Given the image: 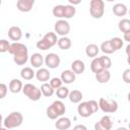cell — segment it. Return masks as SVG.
<instances>
[{
  "instance_id": "6da1fadb",
  "label": "cell",
  "mask_w": 130,
  "mask_h": 130,
  "mask_svg": "<svg viewBox=\"0 0 130 130\" xmlns=\"http://www.w3.org/2000/svg\"><path fill=\"white\" fill-rule=\"evenodd\" d=\"M8 53L13 56V61L16 65H24L28 60V50L24 44L18 42L10 44Z\"/></svg>"
},
{
  "instance_id": "7a4b0ae2",
  "label": "cell",
  "mask_w": 130,
  "mask_h": 130,
  "mask_svg": "<svg viewBox=\"0 0 130 130\" xmlns=\"http://www.w3.org/2000/svg\"><path fill=\"white\" fill-rule=\"evenodd\" d=\"M65 112H66V107L62 101L53 102L52 105H50L46 110L47 117L51 120H56L62 117L65 114Z\"/></svg>"
},
{
  "instance_id": "3957f363",
  "label": "cell",
  "mask_w": 130,
  "mask_h": 130,
  "mask_svg": "<svg viewBox=\"0 0 130 130\" xmlns=\"http://www.w3.org/2000/svg\"><path fill=\"white\" fill-rule=\"evenodd\" d=\"M57 35L53 31H49L47 32L40 41L37 42V48L42 50V51H47L48 49H51L52 47H54L57 44Z\"/></svg>"
},
{
  "instance_id": "277c9868",
  "label": "cell",
  "mask_w": 130,
  "mask_h": 130,
  "mask_svg": "<svg viewBox=\"0 0 130 130\" xmlns=\"http://www.w3.org/2000/svg\"><path fill=\"white\" fill-rule=\"evenodd\" d=\"M23 122V116L20 112H11L7 117H5V119L3 120V125L5 128L9 129H13V128H17L19 127Z\"/></svg>"
},
{
  "instance_id": "5b68a950",
  "label": "cell",
  "mask_w": 130,
  "mask_h": 130,
  "mask_svg": "<svg viewBox=\"0 0 130 130\" xmlns=\"http://www.w3.org/2000/svg\"><path fill=\"white\" fill-rule=\"evenodd\" d=\"M89 13L92 18H102L105 13V2L103 0H91L89 2Z\"/></svg>"
},
{
  "instance_id": "8992f818",
  "label": "cell",
  "mask_w": 130,
  "mask_h": 130,
  "mask_svg": "<svg viewBox=\"0 0 130 130\" xmlns=\"http://www.w3.org/2000/svg\"><path fill=\"white\" fill-rule=\"evenodd\" d=\"M21 91L23 92L24 95H26L32 102L39 101L41 99V96H42V92H41L40 88L37 87L32 83H25L22 86V90Z\"/></svg>"
},
{
  "instance_id": "52a82bcc",
  "label": "cell",
  "mask_w": 130,
  "mask_h": 130,
  "mask_svg": "<svg viewBox=\"0 0 130 130\" xmlns=\"http://www.w3.org/2000/svg\"><path fill=\"white\" fill-rule=\"evenodd\" d=\"M98 104L99 109L104 113H115L118 110V103L115 100H106L105 98H101Z\"/></svg>"
},
{
  "instance_id": "ba28073f",
  "label": "cell",
  "mask_w": 130,
  "mask_h": 130,
  "mask_svg": "<svg viewBox=\"0 0 130 130\" xmlns=\"http://www.w3.org/2000/svg\"><path fill=\"white\" fill-rule=\"evenodd\" d=\"M54 30L56 35H59L61 37H66L70 32V24L65 19H59L55 22Z\"/></svg>"
},
{
  "instance_id": "9c48e42d",
  "label": "cell",
  "mask_w": 130,
  "mask_h": 130,
  "mask_svg": "<svg viewBox=\"0 0 130 130\" xmlns=\"http://www.w3.org/2000/svg\"><path fill=\"white\" fill-rule=\"evenodd\" d=\"M60 62H61V59H60L59 55L56 53H49L44 58V63L46 64V66L48 68H51V69H55V68L59 67Z\"/></svg>"
},
{
  "instance_id": "30bf717a",
  "label": "cell",
  "mask_w": 130,
  "mask_h": 130,
  "mask_svg": "<svg viewBox=\"0 0 130 130\" xmlns=\"http://www.w3.org/2000/svg\"><path fill=\"white\" fill-rule=\"evenodd\" d=\"M113 127V122L110 116L106 115L101 118L99 122L94 124V130H111Z\"/></svg>"
},
{
  "instance_id": "8fae6325",
  "label": "cell",
  "mask_w": 130,
  "mask_h": 130,
  "mask_svg": "<svg viewBox=\"0 0 130 130\" xmlns=\"http://www.w3.org/2000/svg\"><path fill=\"white\" fill-rule=\"evenodd\" d=\"M35 0H17L16 7L21 12H29L32 9Z\"/></svg>"
},
{
  "instance_id": "7c38bea8",
  "label": "cell",
  "mask_w": 130,
  "mask_h": 130,
  "mask_svg": "<svg viewBox=\"0 0 130 130\" xmlns=\"http://www.w3.org/2000/svg\"><path fill=\"white\" fill-rule=\"evenodd\" d=\"M77 112L79 114L80 117H83V118H87V117H90L93 113L90 109V107L88 106L87 102H81L79 103L78 107H77Z\"/></svg>"
},
{
  "instance_id": "4fadbf2b",
  "label": "cell",
  "mask_w": 130,
  "mask_h": 130,
  "mask_svg": "<svg viewBox=\"0 0 130 130\" xmlns=\"http://www.w3.org/2000/svg\"><path fill=\"white\" fill-rule=\"evenodd\" d=\"M8 37L11 41H14V42H17L21 39L22 37V30L19 26H16V25H13V26H10L9 29H8Z\"/></svg>"
},
{
  "instance_id": "5bb4252c",
  "label": "cell",
  "mask_w": 130,
  "mask_h": 130,
  "mask_svg": "<svg viewBox=\"0 0 130 130\" xmlns=\"http://www.w3.org/2000/svg\"><path fill=\"white\" fill-rule=\"evenodd\" d=\"M55 127L58 130H67L71 127V121L68 117H60L55 123Z\"/></svg>"
},
{
  "instance_id": "9a60e30c",
  "label": "cell",
  "mask_w": 130,
  "mask_h": 130,
  "mask_svg": "<svg viewBox=\"0 0 130 130\" xmlns=\"http://www.w3.org/2000/svg\"><path fill=\"white\" fill-rule=\"evenodd\" d=\"M85 70V64L82 60H74L71 63V71L76 75V74H81Z\"/></svg>"
},
{
  "instance_id": "2e32d148",
  "label": "cell",
  "mask_w": 130,
  "mask_h": 130,
  "mask_svg": "<svg viewBox=\"0 0 130 130\" xmlns=\"http://www.w3.org/2000/svg\"><path fill=\"white\" fill-rule=\"evenodd\" d=\"M36 78L39 80V81H42V82H46L48 80H50L51 78V73L50 71L47 69V68H39L38 71L36 72L35 74Z\"/></svg>"
},
{
  "instance_id": "e0dca14e",
  "label": "cell",
  "mask_w": 130,
  "mask_h": 130,
  "mask_svg": "<svg viewBox=\"0 0 130 130\" xmlns=\"http://www.w3.org/2000/svg\"><path fill=\"white\" fill-rule=\"evenodd\" d=\"M22 82L20 79L18 78H13L9 81V84H8V88L9 90L12 92V93H18L19 91L22 90Z\"/></svg>"
},
{
  "instance_id": "ac0fdd59",
  "label": "cell",
  "mask_w": 130,
  "mask_h": 130,
  "mask_svg": "<svg viewBox=\"0 0 130 130\" xmlns=\"http://www.w3.org/2000/svg\"><path fill=\"white\" fill-rule=\"evenodd\" d=\"M29 61H30V64L32 67L38 68V69L42 68V65L44 64V56L40 53H35L30 56Z\"/></svg>"
},
{
  "instance_id": "d6986e66",
  "label": "cell",
  "mask_w": 130,
  "mask_h": 130,
  "mask_svg": "<svg viewBox=\"0 0 130 130\" xmlns=\"http://www.w3.org/2000/svg\"><path fill=\"white\" fill-rule=\"evenodd\" d=\"M112 11L116 16H125L128 12V8L123 3H116L112 7Z\"/></svg>"
},
{
  "instance_id": "ffe728a7",
  "label": "cell",
  "mask_w": 130,
  "mask_h": 130,
  "mask_svg": "<svg viewBox=\"0 0 130 130\" xmlns=\"http://www.w3.org/2000/svg\"><path fill=\"white\" fill-rule=\"evenodd\" d=\"M76 78V75L71 71V70H64L61 73L60 79L62 80V82L66 83V84H70L72 83Z\"/></svg>"
},
{
  "instance_id": "44dd1931",
  "label": "cell",
  "mask_w": 130,
  "mask_h": 130,
  "mask_svg": "<svg viewBox=\"0 0 130 130\" xmlns=\"http://www.w3.org/2000/svg\"><path fill=\"white\" fill-rule=\"evenodd\" d=\"M95 79L99 83H108L111 79V73L109 70H102L98 73H95Z\"/></svg>"
},
{
  "instance_id": "7402d4cb",
  "label": "cell",
  "mask_w": 130,
  "mask_h": 130,
  "mask_svg": "<svg viewBox=\"0 0 130 130\" xmlns=\"http://www.w3.org/2000/svg\"><path fill=\"white\" fill-rule=\"evenodd\" d=\"M82 98H83V94H82V92H81L80 90H78V89H73V90L69 91L68 99H69V101H70L71 103H73V104H79V103L81 102Z\"/></svg>"
},
{
  "instance_id": "603a6c76",
  "label": "cell",
  "mask_w": 130,
  "mask_h": 130,
  "mask_svg": "<svg viewBox=\"0 0 130 130\" xmlns=\"http://www.w3.org/2000/svg\"><path fill=\"white\" fill-rule=\"evenodd\" d=\"M99 52H100V47L98 45H95V44H89L85 48V54H86V56L89 57V58H92V59L98 56Z\"/></svg>"
},
{
  "instance_id": "cb8c5ba5",
  "label": "cell",
  "mask_w": 130,
  "mask_h": 130,
  "mask_svg": "<svg viewBox=\"0 0 130 130\" xmlns=\"http://www.w3.org/2000/svg\"><path fill=\"white\" fill-rule=\"evenodd\" d=\"M57 45H58L59 49H61V50H68V49H70L72 42L68 37H61L60 39H58Z\"/></svg>"
},
{
  "instance_id": "d4e9b609",
  "label": "cell",
  "mask_w": 130,
  "mask_h": 130,
  "mask_svg": "<svg viewBox=\"0 0 130 130\" xmlns=\"http://www.w3.org/2000/svg\"><path fill=\"white\" fill-rule=\"evenodd\" d=\"M35 74H36V72L32 70L31 67H23L20 70V76L24 80H30V79H32L35 77Z\"/></svg>"
},
{
  "instance_id": "484cf974",
  "label": "cell",
  "mask_w": 130,
  "mask_h": 130,
  "mask_svg": "<svg viewBox=\"0 0 130 130\" xmlns=\"http://www.w3.org/2000/svg\"><path fill=\"white\" fill-rule=\"evenodd\" d=\"M40 90H41V92H42V95H44V96H46V98L52 96V95L54 94V92H55V89H54L48 82L43 83V84L41 85Z\"/></svg>"
},
{
  "instance_id": "4316f807",
  "label": "cell",
  "mask_w": 130,
  "mask_h": 130,
  "mask_svg": "<svg viewBox=\"0 0 130 130\" xmlns=\"http://www.w3.org/2000/svg\"><path fill=\"white\" fill-rule=\"evenodd\" d=\"M90 70L95 74L102 70H105L101 64V61H100V58L99 57H95L92 59V61L90 62Z\"/></svg>"
},
{
  "instance_id": "83f0119b",
  "label": "cell",
  "mask_w": 130,
  "mask_h": 130,
  "mask_svg": "<svg viewBox=\"0 0 130 130\" xmlns=\"http://www.w3.org/2000/svg\"><path fill=\"white\" fill-rule=\"evenodd\" d=\"M76 13V8L75 6H72L70 4L64 5V18L65 19H69L72 18Z\"/></svg>"
},
{
  "instance_id": "f1b7e54d",
  "label": "cell",
  "mask_w": 130,
  "mask_h": 130,
  "mask_svg": "<svg viewBox=\"0 0 130 130\" xmlns=\"http://www.w3.org/2000/svg\"><path fill=\"white\" fill-rule=\"evenodd\" d=\"M118 27H119V30L122 31L123 34L127 32V31H130V20L128 18L121 19L118 23Z\"/></svg>"
},
{
  "instance_id": "f546056e",
  "label": "cell",
  "mask_w": 130,
  "mask_h": 130,
  "mask_svg": "<svg viewBox=\"0 0 130 130\" xmlns=\"http://www.w3.org/2000/svg\"><path fill=\"white\" fill-rule=\"evenodd\" d=\"M110 42H111V45H112V48H113L114 52L119 51L120 49H122V47H123V45H124L123 40H122L121 38H119V37H115V38L111 39Z\"/></svg>"
},
{
  "instance_id": "4dcf8cb0",
  "label": "cell",
  "mask_w": 130,
  "mask_h": 130,
  "mask_svg": "<svg viewBox=\"0 0 130 130\" xmlns=\"http://www.w3.org/2000/svg\"><path fill=\"white\" fill-rule=\"evenodd\" d=\"M52 13L55 17L57 18H60V19H63L64 18V5H56L54 6L53 10H52Z\"/></svg>"
},
{
  "instance_id": "1f68e13d",
  "label": "cell",
  "mask_w": 130,
  "mask_h": 130,
  "mask_svg": "<svg viewBox=\"0 0 130 130\" xmlns=\"http://www.w3.org/2000/svg\"><path fill=\"white\" fill-rule=\"evenodd\" d=\"M100 49H101V51H102L103 53H105V54H113V53H114V50H113V48H112V45H111L110 40L103 42L102 45H101V47H100Z\"/></svg>"
},
{
  "instance_id": "d6a6232c",
  "label": "cell",
  "mask_w": 130,
  "mask_h": 130,
  "mask_svg": "<svg viewBox=\"0 0 130 130\" xmlns=\"http://www.w3.org/2000/svg\"><path fill=\"white\" fill-rule=\"evenodd\" d=\"M68 94H69V89L66 86H61L56 89V95L60 100H64L66 98H68Z\"/></svg>"
},
{
  "instance_id": "836d02e7",
  "label": "cell",
  "mask_w": 130,
  "mask_h": 130,
  "mask_svg": "<svg viewBox=\"0 0 130 130\" xmlns=\"http://www.w3.org/2000/svg\"><path fill=\"white\" fill-rule=\"evenodd\" d=\"M99 58H100V61H101V64L103 66V68L106 69V70H109L111 68V66H112V61H111L110 57H108V56H101Z\"/></svg>"
},
{
  "instance_id": "e575fe53",
  "label": "cell",
  "mask_w": 130,
  "mask_h": 130,
  "mask_svg": "<svg viewBox=\"0 0 130 130\" xmlns=\"http://www.w3.org/2000/svg\"><path fill=\"white\" fill-rule=\"evenodd\" d=\"M62 80L60 79V77H53V78H51L50 79V82H49V84L54 88V89H57V88H59V87H61L62 86Z\"/></svg>"
},
{
  "instance_id": "d590c367",
  "label": "cell",
  "mask_w": 130,
  "mask_h": 130,
  "mask_svg": "<svg viewBox=\"0 0 130 130\" xmlns=\"http://www.w3.org/2000/svg\"><path fill=\"white\" fill-rule=\"evenodd\" d=\"M9 47H10V43L7 40H5V39L0 40V53L8 52Z\"/></svg>"
},
{
  "instance_id": "8d00e7d4",
  "label": "cell",
  "mask_w": 130,
  "mask_h": 130,
  "mask_svg": "<svg viewBox=\"0 0 130 130\" xmlns=\"http://www.w3.org/2000/svg\"><path fill=\"white\" fill-rule=\"evenodd\" d=\"M7 91H8V87L5 83H0V100L4 99L7 94Z\"/></svg>"
},
{
  "instance_id": "74e56055",
  "label": "cell",
  "mask_w": 130,
  "mask_h": 130,
  "mask_svg": "<svg viewBox=\"0 0 130 130\" xmlns=\"http://www.w3.org/2000/svg\"><path fill=\"white\" fill-rule=\"evenodd\" d=\"M87 104H88V106L90 107L92 113L98 112V110H99V104H98L96 101H94V100H90V101H87Z\"/></svg>"
},
{
  "instance_id": "f35d334b",
  "label": "cell",
  "mask_w": 130,
  "mask_h": 130,
  "mask_svg": "<svg viewBox=\"0 0 130 130\" xmlns=\"http://www.w3.org/2000/svg\"><path fill=\"white\" fill-rule=\"evenodd\" d=\"M122 79L126 83H130V69H126L122 74Z\"/></svg>"
},
{
  "instance_id": "ab89813d",
  "label": "cell",
  "mask_w": 130,
  "mask_h": 130,
  "mask_svg": "<svg viewBox=\"0 0 130 130\" xmlns=\"http://www.w3.org/2000/svg\"><path fill=\"white\" fill-rule=\"evenodd\" d=\"M72 130H87V128H86V126L83 125V124H77V125H75V126L73 127Z\"/></svg>"
},
{
  "instance_id": "60d3db41",
  "label": "cell",
  "mask_w": 130,
  "mask_h": 130,
  "mask_svg": "<svg viewBox=\"0 0 130 130\" xmlns=\"http://www.w3.org/2000/svg\"><path fill=\"white\" fill-rule=\"evenodd\" d=\"M69 1V4L70 5H72V6H74V5H77V4H80V0H68Z\"/></svg>"
},
{
  "instance_id": "b9f144b4",
  "label": "cell",
  "mask_w": 130,
  "mask_h": 130,
  "mask_svg": "<svg viewBox=\"0 0 130 130\" xmlns=\"http://www.w3.org/2000/svg\"><path fill=\"white\" fill-rule=\"evenodd\" d=\"M124 40H125L127 43L130 42V31H127V32L124 34Z\"/></svg>"
},
{
  "instance_id": "7bdbcfd3",
  "label": "cell",
  "mask_w": 130,
  "mask_h": 130,
  "mask_svg": "<svg viewBox=\"0 0 130 130\" xmlns=\"http://www.w3.org/2000/svg\"><path fill=\"white\" fill-rule=\"evenodd\" d=\"M2 124H3V117H2V115L0 114V128L2 127Z\"/></svg>"
},
{
  "instance_id": "ee69618b",
  "label": "cell",
  "mask_w": 130,
  "mask_h": 130,
  "mask_svg": "<svg viewBox=\"0 0 130 130\" xmlns=\"http://www.w3.org/2000/svg\"><path fill=\"white\" fill-rule=\"evenodd\" d=\"M116 130H128V128H126V127H118Z\"/></svg>"
},
{
  "instance_id": "f6af8a7d",
  "label": "cell",
  "mask_w": 130,
  "mask_h": 130,
  "mask_svg": "<svg viewBox=\"0 0 130 130\" xmlns=\"http://www.w3.org/2000/svg\"><path fill=\"white\" fill-rule=\"evenodd\" d=\"M0 130H8V129H7V128H5V127H1V128H0Z\"/></svg>"
},
{
  "instance_id": "bcb514c9",
  "label": "cell",
  "mask_w": 130,
  "mask_h": 130,
  "mask_svg": "<svg viewBox=\"0 0 130 130\" xmlns=\"http://www.w3.org/2000/svg\"><path fill=\"white\" fill-rule=\"evenodd\" d=\"M1 4H2V1H1V0H0V6H1Z\"/></svg>"
}]
</instances>
